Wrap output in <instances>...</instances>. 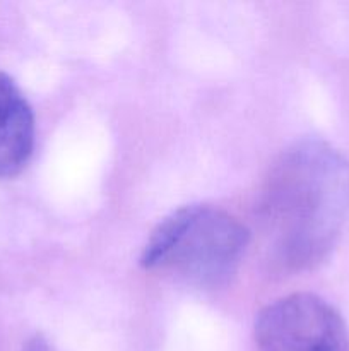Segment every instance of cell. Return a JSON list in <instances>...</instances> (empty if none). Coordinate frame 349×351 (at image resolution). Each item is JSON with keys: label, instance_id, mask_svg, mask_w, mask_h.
<instances>
[{"label": "cell", "instance_id": "6da1fadb", "mask_svg": "<svg viewBox=\"0 0 349 351\" xmlns=\"http://www.w3.org/2000/svg\"><path fill=\"white\" fill-rule=\"evenodd\" d=\"M259 215L267 247L281 266H318L348 221L349 161L320 139L293 144L266 178Z\"/></svg>", "mask_w": 349, "mask_h": 351}, {"label": "cell", "instance_id": "7a4b0ae2", "mask_svg": "<svg viewBox=\"0 0 349 351\" xmlns=\"http://www.w3.org/2000/svg\"><path fill=\"white\" fill-rule=\"evenodd\" d=\"M250 233L211 206H183L163 219L140 256L146 269H170L202 287H219L238 269Z\"/></svg>", "mask_w": 349, "mask_h": 351}, {"label": "cell", "instance_id": "3957f363", "mask_svg": "<svg viewBox=\"0 0 349 351\" xmlns=\"http://www.w3.org/2000/svg\"><path fill=\"white\" fill-rule=\"evenodd\" d=\"M259 351H349L341 314L324 298L294 293L267 305L255 322Z\"/></svg>", "mask_w": 349, "mask_h": 351}, {"label": "cell", "instance_id": "277c9868", "mask_svg": "<svg viewBox=\"0 0 349 351\" xmlns=\"http://www.w3.org/2000/svg\"><path fill=\"white\" fill-rule=\"evenodd\" d=\"M33 147V110L16 82L0 72V178L19 173Z\"/></svg>", "mask_w": 349, "mask_h": 351}, {"label": "cell", "instance_id": "5b68a950", "mask_svg": "<svg viewBox=\"0 0 349 351\" xmlns=\"http://www.w3.org/2000/svg\"><path fill=\"white\" fill-rule=\"evenodd\" d=\"M23 351H50V348H48V343L41 336H34L26 343Z\"/></svg>", "mask_w": 349, "mask_h": 351}]
</instances>
